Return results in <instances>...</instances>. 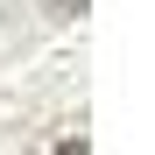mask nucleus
Listing matches in <instances>:
<instances>
[{"instance_id":"obj_1","label":"nucleus","mask_w":155,"mask_h":155,"mask_svg":"<svg viewBox=\"0 0 155 155\" xmlns=\"http://www.w3.org/2000/svg\"><path fill=\"white\" fill-rule=\"evenodd\" d=\"M49 14H64V21H71V14H85V0H49Z\"/></svg>"},{"instance_id":"obj_2","label":"nucleus","mask_w":155,"mask_h":155,"mask_svg":"<svg viewBox=\"0 0 155 155\" xmlns=\"http://www.w3.org/2000/svg\"><path fill=\"white\" fill-rule=\"evenodd\" d=\"M57 155H85V141H57Z\"/></svg>"}]
</instances>
